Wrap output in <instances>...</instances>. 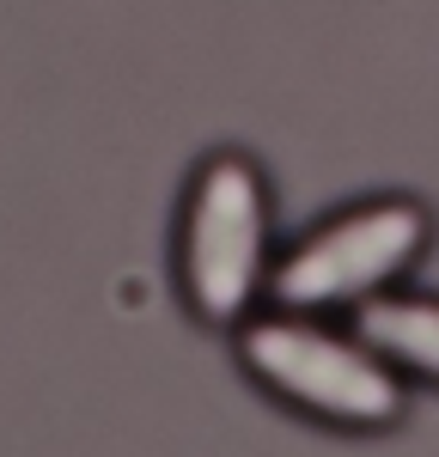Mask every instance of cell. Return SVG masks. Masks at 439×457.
Segmentation results:
<instances>
[{"mask_svg": "<svg viewBox=\"0 0 439 457\" xmlns=\"http://www.w3.org/2000/svg\"><path fill=\"white\" fill-rule=\"evenodd\" d=\"M251 366L262 378H275L281 390H293L299 403L324 409V415H342V421H385L397 409V385L360 360L348 353L342 342H329L318 329H293V323H262L251 329Z\"/></svg>", "mask_w": 439, "mask_h": 457, "instance_id": "cell-1", "label": "cell"}, {"mask_svg": "<svg viewBox=\"0 0 439 457\" xmlns=\"http://www.w3.org/2000/svg\"><path fill=\"white\" fill-rule=\"evenodd\" d=\"M421 238V220L409 208H378L360 213L348 226H335L329 238L293 256V269L281 275V299H299V305H318V299H342V293H360L378 275H391L402 256Z\"/></svg>", "mask_w": 439, "mask_h": 457, "instance_id": "cell-3", "label": "cell"}, {"mask_svg": "<svg viewBox=\"0 0 439 457\" xmlns=\"http://www.w3.org/2000/svg\"><path fill=\"white\" fill-rule=\"evenodd\" d=\"M366 342H378L385 353H402L415 366L439 372V312L434 305H378L360 317Z\"/></svg>", "mask_w": 439, "mask_h": 457, "instance_id": "cell-4", "label": "cell"}, {"mask_svg": "<svg viewBox=\"0 0 439 457\" xmlns=\"http://www.w3.org/2000/svg\"><path fill=\"white\" fill-rule=\"evenodd\" d=\"M256 183L238 159H220L202 177L195 195V220H189V287L202 299V312L232 317L244 305V293L256 281Z\"/></svg>", "mask_w": 439, "mask_h": 457, "instance_id": "cell-2", "label": "cell"}]
</instances>
